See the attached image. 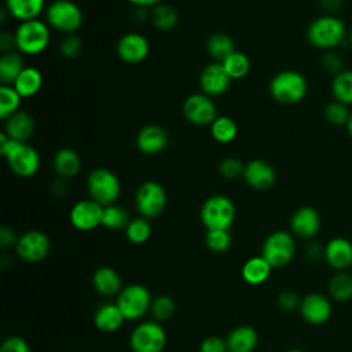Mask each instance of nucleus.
<instances>
[{
    "instance_id": "1",
    "label": "nucleus",
    "mask_w": 352,
    "mask_h": 352,
    "mask_svg": "<svg viewBox=\"0 0 352 352\" xmlns=\"http://www.w3.org/2000/svg\"><path fill=\"white\" fill-rule=\"evenodd\" d=\"M0 153L6 158L11 172L19 177H32L40 169L37 150L28 144V142L10 139L4 132L0 133Z\"/></svg>"
},
{
    "instance_id": "2",
    "label": "nucleus",
    "mask_w": 352,
    "mask_h": 352,
    "mask_svg": "<svg viewBox=\"0 0 352 352\" xmlns=\"http://www.w3.org/2000/svg\"><path fill=\"white\" fill-rule=\"evenodd\" d=\"M348 32L342 19L324 14L315 18L307 28V40L318 50L333 51L346 40Z\"/></svg>"
},
{
    "instance_id": "3",
    "label": "nucleus",
    "mask_w": 352,
    "mask_h": 352,
    "mask_svg": "<svg viewBox=\"0 0 352 352\" xmlns=\"http://www.w3.org/2000/svg\"><path fill=\"white\" fill-rule=\"evenodd\" d=\"M272 99L280 104H296L301 102L308 92L307 78L297 70L286 69L278 72L268 85Z\"/></svg>"
},
{
    "instance_id": "4",
    "label": "nucleus",
    "mask_w": 352,
    "mask_h": 352,
    "mask_svg": "<svg viewBox=\"0 0 352 352\" xmlns=\"http://www.w3.org/2000/svg\"><path fill=\"white\" fill-rule=\"evenodd\" d=\"M15 50L22 55L34 56L44 52L51 40L48 23L41 19L19 22L14 32Z\"/></svg>"
},
{
    "instance_id": "5",
    "label": "nucleus",
    "mask_w": 352,
    "mask_h": 352,
    "mask_svg": "<svg viewBox=\"0 0 352 352\" xmlns=\"http://www.w3.org/2000/svg\"><path fill=\"white\" fill-rule=\"evenodd\" d=\"M235 205L231 198L223 194H214L206 198L199 209V219L206 231L230 230L235 220Z\"/></svg>"
},
{
    "instance_id": "6",
    "label": "nucleus",
    "mask_w": 352,
    "mask_h": 352,
    "mask_svg": "<svg viewBox=\"0 0 352 352\" xmlns=\"http://www.w3.org/2000/svg\"><path fill=\"white\" fill-rule=\"evenodd\" d=\"M89 198L102 206L116 204L121 195V182L109 168H95L87 176Z\"/></svg>"
},
{
    "instance_id": "7",
    "label": "nucleus",
    "mask_w": 352,
    "mask_h": 352,
    "mask_svg": "<svg viewBox=\"0 0 352 352\" xmlns=\"http://www.w3.org/2000/svg\"><path fill=\"white\" fill-rule=\"evenodd\" d=\"M45 19L50 28L65 34L76 33L82 23V11L72 0H54L45 8Z\"/></svg>"
},
{
    "instance_id": "8",
    "label": "nucleus",
    "mask_w": 352,
    "mask_h": 352,
    "mask_svg": "<svg viewBox=\"0 0 352 352\" xmlns=\"http://www.w3.org/2000/svg\"><path fill=\"white\" fill-rule=\"evenodd\" d=\"M116 304L122 312L125 320H139L150 312L153 297L146 286L140 283H131L122 287L117 296Z\"/></svg>"
},
{
    "instance_id": "9",
    "label": "nucleus",
    "mask_w": 352,
    "mask_h": 352,
    "mask_svg": "<svg viewBox=\"0 0 352 352\" xmlns=\"http://www.w3.org/2000/svg\"><path fill=\"white\" fill-rule=\"evenodd\" d=\"M168 337L162 324L157 320H143L135 326L129 336L132 352H162Z\"/></svg>"
},
{
    "instance_id": "10",
    "label": "nucleus",
    "mask_w": 352,
    "mask_h": 352,
    "mask_svg": "<svg viewBox=\"0 0 352 352\" xmlns=\"http://www.w3.org/2000/svg\"><path fill=\"white\" fill-rule=\"evenodd\" d=\"M168 195L164 186L155 180L143 182L135 192V206L138 213L146 219H155L164 213Z\"/></svg>"
},
{
    "instance_id": "11",
    "label": "nucleus",
    "mask_w": 352,
    "mask_h": 352,
    "mask_svg": "<svg viewBox=\"0 0 352 352\" xmlns=\"http://www.w3.org/2000/svg\"><path fill=\"white\" fill-rule=\"evenodd\" d=\"M296 253V241L292 232L278 230L271 232L261 248V256L271 264L272 268L287 265Z\"/></svg>"
},
{
    "instance_id": "12",
    "label": "nucleus",
    "mask_w": 352,
    "mask_h": 352,
    "mask_svg": "<svg viewBox=\"0 0 352 352\" xmlns=\"http://www.w3.org/2000/svg\"><path fill=\"white\" fill-rule=\"evenodd\" d=\"M183 116L192 125L208 126L216 120L219 113L213 98L199 92L186 98L183 102Z\"/></svg>"
},
{
    "instance_id": "13",
    "label": "nucleus",
    "mask_w": 352,
    "mask_h": 352,
    "mask_svg": "<svg viewBox=\"0 0 352 352\" xmlns=\"http://www.w3.org/2000/svg\"><path fill=\"white\" fill-rule=\"evenodd\" d=\"M51 249L50 238L40 230H29L18 236L15 252L28 263H37L47 257Z\"/></svg>"
},
{
    "instance_id": "14",
    "label": "nucleus",
    "mask_w": 352,
    "mask_h": 352,
    "mask_svg": "<svg viewBox=\"0 0 352 352\" xmlns=\"http://www.w3.org/2000/svg\"><path fill=\"white\" fill-rule=\"evenodd\" d=\"M103 206L94 199H81L76 202L69 213L70 224L78 231H92L102 226Z\"/></svg>"
},
{
    "instance_id": "15",
    "label": "nucleus",
    "mask_w": 352,
    "mask_h": 352,
    "mask_svg": "<svg viewBox=\"0 0 352 352\" xmlns=\"http://www.w3.org/2000/svg\"><path fill=\"white\" fill-rule=\"evenodd\" d=\"M116 51L122 62L129 65H138L147 58L150 52V44L146 36H143L142 33L128 32L118 38Z\"/></svg>"
},
{
    "instance_id": "16",
    "label": "nucleus",
    "mask_w": 352,
    "mask_h": 352,
    "mask_svg": "<svg viewBox=\"0 0 352 352\" xmlns=\"http://www.w3.org/2000/svg\"><path fill=\"white\" fill-rule=\"evenodd\" d=\"M231 77L227 74L223 63L220 62H210L199 74L201 91L210 98L226 94L231 85Z\"/></svg>"
},
{
    "instance_id": "17",
    "label": "nucleus",
    "mask_w": 352,
    "mask_h": 352,
    "mask_svg": "<svg viewBox=\"0 0 352 352\" xmlns=\"http://www.w3.org/2000/svg\"><path fill=\"white\" fill-rule=\"evenodd\" d=\"M243 180L246 184L257 191H264L271 188L276 182V170L275 168L261 158L250 160L245 164Z\"/></svg>"
},
{
    "instance_id": "18",
    "label": "nucleus",
    "mask_w": 352,
    "mask_h": 352,
    "mask_svg": "<svg viewBox=\"0 0 352 352\" xmlns=\"http://www.w3.org/2000/svg\"><path fill=\"white\" fill-rule=\"evenodd\" d=\"M298 312L309 324H322L331 316L333 308L330 300L320 293H309L301 298Z\"/></svg>"
},
{
    "instance_id": "19",
    "label": "nucleus",
    "mask_w": 352,
    "mask_h": 352,
    "mask_svg": "<svg viewBox=\"0 0 352 352\" xmlns=\"http://www.w3.org/2000/svg\"><path fill=\"white\" fill-rule=\"evenodd\" d=\"M168 143L169 135L161 125H144L136 135V147L146 155H155L162 153L168 147Z\"/></svg>"
},
{
    "instance_id": "20",
    "label": "nucleus",
    "mask_w": 352,
    "mask_h": 352,
    "mask_svg": "<svg viewBox=\"0 0 352 352\" xmlns=\"http://www.w3.org/2000/svg\"><path fill=\"white\" fill-rule=\"evenodd\" d=\"M292 234L302 238L312 239L320 230V216L312 206L298 208L290 217Z\"/></svg>"
},
{
    "instance_id": "21",
    "label": "nucleus",
    "mask_w": 352,
    "mask_h": 352,
    "mask_svg": "<svg viewBox=\"0 0 352 352\" xmlns=\"http://www.w3.org/2000/svg\"><path fill=\"white\" fill-rule=\"evenodd\" d=\"M326 263L336 271H345L352 265V243L346 238L334 236L324 246Z\"/></svg>"
},
{
    "instance_id": "22",
    "label": "nucleus",
    "mask_w": 352,
    "mask_h": 352,
    "mask_svg": "<svg viewBox=\"0 0 352 352\" xmlns=\"http://www.w3.org/2000/svg\"><path fill=\"white\" fill-rule=\"evenodd\" d=\"M4 125V133L14 140L28 142L36 129L34 118L30 113L25 110H18L12 116H10Z\"/></svg>"
},
{
    "instance_id": "23",
    "label": "nucleus",
    "mask_w": 352,
    "mask_h": 352,
    "mask_svg": "<svg viewBox=\"0 0 352 352\" xmlns=\"http://www.w3.org/2000/svg\"><path fill=\"white\" fill-rule=\"evenodd\" d=\"M92 286L102 297H114L122 290V279L114 268L104 265L94 272Z\"/></svg>"
},
{
    "instance_id": "24",
    "label": "nucleus",
    "mask_w": 352,
    "mask_h": 352,
    "mask_svg": "<svg viewBox=\"0 0 352 352\" xmlns=\"http://www.w3.org/2000/svg\"><path fill=\"white\" fill-rule=\"evenodd\" d=\"M125 322L122 312L116 302L100 304L94 314V324L103 333L117 331Z\"/></svg>"
},
{
    "instance_id": "25",
    "label": "nucleus",
    "mask_w": 352,
    "mask_h": 352,
    "mask_svg": "<svg viewBox=\"0 0 352 352\" xmlns=\"http://www.w3.org/2000/svg\"><path fill=\"white\" fill-rule=\"evenodd\" d=\"M226 341L228 352H253L258 344V334L252 326L241 324L228 333Z\"/></svg>"
},
{
    "instance_id": "26",
    "label": "nucleus",
    "mask_w": 352,
    "mask_h": 352,
    "mask_svg": "<svg viewBox=\"0 0 352 352\" xmlns=\"http://www.w3.org/2000/svg\"><path fill=\"white\" fill-rule=\"evenodd\" d=\"M45 8V0H6V11L19 22L38 19Z\"/></svg>"
},
{
    "instance_id": "27",
    "label": "nucleus",
    "mask_w": 352,
    "mask_h": 352,
    "mask_svg": "<svg viewBox=\"0 0 352 352\" xmlns=\"http://www.w3.org/2000/svg\"><path fill=\"white\" fill-rule=\"evenodd\" d=\"M52 166L59 177L65 180L72 179L81 169V158L76 150L63 147L55 153L52 158Z\"/></svg>"
},
{
    "instance_id": "28",
    "label": "nucleus",
    "mask_w": 352,
    "mask_h": 352,
    "mask_svg": "<svg viewBox=\"0 0 352 352\" xmlns=\"http://www.w3.org/2000/svg\"><path fill=\"white\" fill-rule=\"evenodd\" d=\"M272 270L274 268L271 267V264L260 254V256H253L248 258L242 265L241 274L246 283L257 286L267 282Z\"/></svg>"
},
{
    "instance_id": "29",
    "label": "nucleus",
    "mask_w": 352,
    "mask_h": 352,
    "mask_svg": "<svg viewBox=\"0 0 352 352\" xmlns=\"http://www.w3.org/2000/svg\"><path fill=\"white\" fill-rule=\"evenodd\" d=\"M12 87L21 95L22 99H28L38 94L43 87V74L37 67L26 66L18 78L14 81Z\"/></svg>"
},
{
    "instance_id": "30",
    "label": "nucleus",
    "mask_w": 352,
    "mask_h": 352,
    "mask_svg": "<svg viewBox=\"0 0 352 352\" xmlns=\"http://www.w3.org/2000/svg\"><path fill=\"white\" fill-rule=\"evenodd\" d=\"M23 56L18 51L3 52L0 56V81L3 85H12L25 69Z\"/></svg>"
},
{
    "instance_id": "31",
    "label": "nucleus",
    "mask_w": 352,
    "mask_h": 352,
    "mask_svg": "<svg viewBox=\"0 0 352 352\" xmlns=\"http://www.w3.org/2000/svg\"><path fill=\"white\" fill-rule=\"evenodd\" d=\"M206 51L213 62H224L235 50V43L232 37L223 32H216L210 34L206 40Z\"/></svg>"
},
{
    "instance_id": "32",
    "label": "nucleus",
    "mask_w": 352,
    "mask_h": 352,
    "mask_svg": "<svg viewBox=\"0 0 352 352\" xmlns=\"http://www.w3.org/2000/svg\"><path fill=\"white\" fill-rule=\"evenodd\" d=\"M150 19L154 28L160 32H169L176 28L179 14L175 7L166 3H160L150 11Z\"/></svg>"
},
{
    "instance_id": "33",
    "label": "nucleus",
    "mask_w": 352,
    "mask_h": 352,
    "mask_svg": "<svg viewBox=\"0 0 352 352\" xmlns=\"http://www.w3.org/2000/svg\"><path fill=\"white\" fill-rule=\"evenodd\" d=\"M212 138L220 144H228L235 140L238 135L236 122L228 116H217L216 120L209 125Z\"/></svg>"
},
{
    "instance_id": "34",
    "label": "nucleus",
    "mask_w": 352,
    "mask_h": 352,
    "mask_svg": "<svg viewBox=\"0 0 352 352\" xmlns=\"http://www.w3.org/2000/svg\"><path fill=\"white\" fill-rule=\"evenodd\" d=\"M331 95L334 100L341 102L346 106L352 104V70L345 69L336 74L331 80Z\"/></svg>"
},
{
    "instance_id": "35",
    "label": "nucleus",
    "mask_w": 352,
    "mask_h": 352,
    "mask_svg": "<svg viewBox=\"0 0 352 352\" xmlns=\"http://www.w3.org/2000/svg\"><path fill=\"white\" fill-rule=\"evenodd\" d=\"M329 294L338 302L352 298V274L346 271L337 272L329 282Z\"/></svg>"
},
{
    "instance_id": "36",
    "label": "nucleus",
    "mask_w": 352,
    "mask_h": 352,
    "mask_svg": "<svg viewBox=\"0 0 352 352\" xmlns=\"http://www.w3.org/2000/svg\"><path fill=\"white\" fill-rule=\"evenodd\" d=\"M131 221L128 212L117 205L111 204L107 206H103V214H102V226L107 230H125L128 223Z\"/></svg>"
},
{
    "instance_id": "37",
    "label": "nucleus",
    "mask_w": 352,
    "mask_h": 352,
    "mask_svg": "<svg viewBox=\"0 0 352 352\" xmlns=\"http://www.w3.org/2000/svg\"><path fill=\"white\" fill-rule=\"evenodd\" d=\"M151 232H153V228H151L150 220L142 216L131 219V221L125 228V236L133 245L146 243L150 239Z\"/></svg>"
},
{
    "instance_id": "38",
    "label": "nucleus",
    "mask_w": 352,
    "mask_h": 352,
    "mask_svg": "<svg viewBox=\"0 0 352 352\" xmlns=\"http://www.w3.org/2000/svg\"><path fill=\"white\" fill-rule=\"evenodd\" d=\"M227 74L231 77V80H239L248 76L250 72V59L246 54L242 51H234L224 62H221Z\"/></svg>"
},
{
    "instance_id": "39",
    "label": "nucleus",
    "mask_w": 352,
    "mask_h": 352,
    "mask_svg": "<svg viewBox=\"0 0 352 352\" xmlns=\"http://www.w3.org/2000/svg\"><path fill=\"white\" fill-rule=\"evenodd\" d=\"M21 95L12 85H0V118L7 120L10 116L19 110Z\"/></svg>"
},
{
    "instance_id": "40",
    "label": "nucleus",
    "mask_w": 352,
    "mask_h": 352,
    "mask_svg": "<svg viewBox=\"0 0 352 352\" xmlns=\"http://www.w3.org/2000/svg\"><path fill=\"white\" fill-rule=\"evenodd\" d=\"M351 113L352 111L349 110V107L346 104L333 100L326 104L323 116H324L326 121L333 126H346Z\"/></svg>"
},
{
    "instance_id": "41",
    "label": "nucleus",
    "mask_w": 352,
    "mask_h": 352,
    "mask_svg": "<svg viewBox=\"0 0 352 352\" xmlns=\"http://www.w3.org/2000/svg\"><path fill=\"white\" fill-rule=\"evenodd\" d=\"M176 312V304L172 297L169 296H158L153 298V304L150 308V314L153 315L154 320L162 323L169 320Z\"/></svg>"
},
{
    "instance_id": "42",
    "label": "nucleus",
    "mask_w": 352,
    "mask_h": 352,
    "mask_svg": "<svg viewBox=\"0 0 352 352\" xmlns=\"http://www.w3.org/2000/svg\"><path fill=\"white\" fill-rule=\"evenodd\" d=\"M230 230H209L205 234V245L214 253H223L231 246Z\"/></svg>"
},
{
    "instance_id": "43",
    "label": "nucleus",
    "mask_w": 352,
    "mask_h": 352,
    "mask_svg": "<svg viewBox=\"0 0 352 352\" xmlns=\"http://www.w3.org/2000/svg\"><path fill=\"white\" fill-rule=\"evenodd\" d=\"M245 164L236 157H227L219 164V172L226 179H236L243 176Z\"/></svg>"
},
{
    "instance_id": "44",
    "label": "nucleus",
    "mask_w": 352,
    "mask_h": 352,
    "mask_svg": "<svg viewBox=\"0 0 352 352\" xmlns=\"http://www.w3.org/2000/svg\"><path fill=\"white\" fill-rule=\"evenodd\" d=\"M320 63H322L323 70H324L326 73L331 74L333 77H334L336 74L341 73L342 70H345V67H344V59H342V56H341L336 50H333V51H324Z\"/></svg>"
},
{
    "instance_id": "45",
    "label": "nucleus",
    "mask_w": 352,
    "mask_h": 352,
    "mask_svg": "<svg viewBox=\"0 0 352 352\" xmlns=\"http://www.w3.org/2000/svg\"><path fill=\"white\" fill-rule=\"evenodd\" d=\"M82 44L78 36L73 34H66L62 41L59 43V52L65 56V58H76L80 52H81Z\"/></svg>"
},
{
    "instance_id": "46",
    "label": "nucleus",
    "mask_w": 352,
    "mask_h": 352,
    "mask_svg": "<svg viewBox=\"0 0 352 352\" xmlns=\"http://www.w3.org/2000/svg\"><path fill=\"white\" fill-rule=\"evenodd\" d=\"M300 302H301V298L297 296V293H294V292H292V290H283V292H280V293L278 294V298H276L278 307H279L282 311H286V312H292V311L298 309Z\"/></svg>"
},
{
    "instance_id": "47",
    "label": "nucleus",
    "mask_w": 352,
    "mask_h": 352,
    "mask_svg": "<svg viewBox=\"0 0 352 352\" xmlns=\"http://www.w3.org/2000/svg\"><path fill=\"white\" fill-rule=\"evenodd\" d=\"M0 352H30V346L22 337L10 336L1 342Z\"/></svg>"
},
{
    "instance_id": "48",
    "label": "nucleus",
    "mask_w": 352,
    "mask_h": 352,
    "mask_svg": "<svg viewBox=\"0 0 352 352\" xmlns=\"http://www.w3.org/2000/svg\"><path fill=\"white\" fill-rule=\"evenodd\" d=\"M199 352H228L227 341L217 336H209L202 340Z\"/></svg>"
},
{
    "instance_id": "49",
    "label": "nucleus",
    "mask_w": 352,
    "mask_h": 352,
    "mask_svg": "<svg viewBox=\"0 0 352 352\" xmlns=\"http://www.w3.org/2000/svg\"><path fill=\"white\" fill-rule=\"evenodd\" d=\"M16 242H18V236L15 235V232L10 227L3 226L0 228V245H1V248L15 246Z\"/></svg>"
},
{
    "instance_id": "50",
    "label": "nucleus",
    "mask_w": 352,
    "mask_h": 352,
    "mask_svg": "<svg viewBox=\"0 0 352 352\" xmlns=\"http://www.w3.org/2000/svg\"><path fill=\"white\" fill-rule=\"evenodd\" d=\"M305 253H307V257H308L309 260L316 261V260L324 257V248H323L320 243H318L316 241H312V242H309V243L307 245Z\"/></svg>"
},
{
    "instance_id": "51",
    "label": "nucleus",
    "mask_w": 352,
    "mask_h": 352,
    "mask_svg": "<svg viewBox=\"0 0 352 352\" xmlns=\"http://www.w3.org/2000/svg\"><path fill=\"white\" fill-rule=\"evenodd\" d=\"M0 48H1V52H8V51H12V48H15L14 33L3 32L0 34Z\"/></svg>"
},
{
    "instance_id": "52",
    "label": "nucleus",
    "mask_w": 352,
    "mask_h": 352,
    "mask_svg": "<svg viewBox=\"0 0 352 352\" xmlns=\"http://www.w3.org/2000/svg\"><path fill=\"white\" fill-rule=\"evenodd\" d=\"M320 7L330 15H334L342 8V0H319Z\"/></svg>"
},
{
    "instance_id": "53",
    "label": "nucleus",
    "mask_w": 352,
    "mask_h": 352,
    "mask_svg": "<svg viewBox=\"0 0 352 352\" xmlns=\"http://www.w3.org/2000/svg\"><path fill=\"white\" fill-rule=\"evenodd\" d=\"M126 1L139 8H153L157 4L162 3V0H126Z\"/></svg>"
},
{
    "instance_id": "54",
    "label": "nucleus",
    "mask_w": 352,
    "mask_h": 352,
    "mask_svg": "<svg viewBox=\"0 0 352 352\" xmlns=\"http://www.w3.org/2000/svg\"><path fill=\"white\" fill-rule=\"evenodd\" d=\"M66 190H67V187L65 184V179L59 177L56 182L52 183V192L55 195H63L66 192Z\"/></svg>"
},
{
    "instance_id": "55",
    "label": "nucleus",
    "mask_w": 352,
    "mask_h": 352,
    "mask_svg": "<svg viewBox=\"0 0 352 352\" xmlns=\"http://www.w3.org/2000/svg\"><path fill=\"white\" fill-rule=\"evenodd\" d=\"M346 131H348L349 136L352 138V113H351V117H349V120H348V124H346Z\"/></svg>"
},
{
    "instance_id": "56",
    "label": "nucleus",
    "mask_w": 352,
    "mask_h": 352,
    "mask_svg": "<svg viewBox=\"0 0 352 352\" xmlns=\"http://www.w3.org/2000/svg\"><path fill=\"white\" fill-rule=\"evenodd\" d=\"M346 41L349 43V45L352 47V29L348 32V36H346Z\"/></svg>"
},
{
    "instance_id": "57",
    "label": "nucleus",
    "mask_w": 352,
    "mask_h": 352,
    "mask_svg": "<svg viewBox=\"0 0 352 352\" xmlns=\"http://www.w3.org/2000/svg\"><path fill=\"white\" fill-rule=\"evenodd\" d=\"M287 352H305V351H302V349H290Z\"/></svg>"
}]
</instances>
